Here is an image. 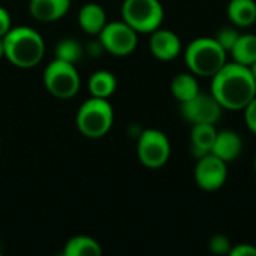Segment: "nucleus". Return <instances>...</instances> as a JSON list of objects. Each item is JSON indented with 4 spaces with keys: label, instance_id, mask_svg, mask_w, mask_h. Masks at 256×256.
<instances>
[{
    "label": "nucleus",
    "instance_id": "obj_1",
    "mask_svg": "<svg viewBox=\"0 0 256 256\" xmlns=\"http://www.w3.org/2000/svg\"><path fill=\"white\" fill-rule=\"evenodd\" d=\"M210 93L224 110L243 111L256 96V82L248 66L231 62L212 76Z\"/></svg>",
    "mask_w": 256,
    "mask_h": 256
},
{
    "label": "nucleus",
    "instance_id": "obj_2",
    "mask_svg": "<svg viewBox=\"0 0 256 256\" xmlns=\"http://www.w3.org/2000/svg\"><path fill=\"white\" fill-rule=\"evenodd\" d=\"M4 58L20 69L38 66L45 56V42L32 27H12L3 36Z\"/></svg>",
    "mask_w": 256,
    "mask_h": 256
},
{
    "label": "nucleus",
    "instance_id": "obj_3",
    "mask_svg": "<svg viewBox=\"0 0 256 256\" xmlns=\"http://www.w3.org/2000/svg\"><path fill=\"white\" fill-rule=\"evenodd\" d=\"M228 52L219 45L214 38H196L186 46L184 62L196 76L212 78L226 64Z\"/></svg>",
    "mask_w": 256,
    "mask_h": 256
},
{
    "label": "nucleus",
    "instance_id": "obj_4",
    "mask_svg": "<svg viewBox=\"0 0 256 256\" xmlns=\"http://www.w3.org/2000/svg\"><path fill=\"white\" fill-rule=\"evenodd\" d=\"M114 123V110L108 99L90 98L76 112V128L81 135L90 140L105 136Z\"/></svg>",
    "mask_w": 256,
    "mask_h": 256
},
{
    "label": "nucleus",
    "instance_id": "obj_5",
    "mask_svg": "<svg viewBox=\"0 0 256 256\" xmlns=\"http://www.w3.org/2000/svg\"><path fill=\"white\" fill-rule=\"evenodd\" d=\"M164 6L159 0H124L122 16L136 33H152L164 22Z\"/></svg>",
    "mask_w": 256,
    "mask_h": 256
},
{
    "label": "nucleus",
    "instance_id": "obj_6",
    "mask_svg": "<svg viewBox=\"0 0 256 256\" xmlns=\"http://www.w3.org/2000/svg\"><path fill=\"white\" fill-rule=\"evenodd\" d=\"M44 86L54 98L70 99L80 92L81 78L75 64L54 58L44 70Z\"/></svg>",
    "mask_w": 256,
    "mask_h": 256
},
{
    "label": "nucleus",
    "instance_id": "obj_7",
    "mask_svg": "<svg viewBox=\"0 0 256 256\" xmlns=\"http://www.w3.org/2000/svg\"><path fill=\"white\" fill-rule=\"evenodd\" d=\"M140 162L150 170L162 168L171 156V142L159 129H146L140 134L136 142Z\"/></svg>",
    "mask_w": 256,
    "mask_h": 256
},
{
    "label": "nucleus",
    "instance_id": "obj_8",
    "mask_svg": "<svg viewBox=\"0 0 256 256\" xmlns=\"http://www.w3.org/2000/svg\"><path fill=\"white\" fill-rule=\"evenodd\" d=\"M98 36L104 50L116 57L132 54L138 45V33L123 20L106 22Z\"/></svg>",
    "mask_w": 256,
    "mask_h": 256
},
{
    "label": "nucleus",
    "instance_id": "obj_9",
    "mask_svg": "<svg viewBox=\"0 0 256 256\" xmlns=\"http://www.w3.org/2000/svg\"><path fill=\"white\" fill-rule=\"evenodd\" d=\"M180 111L183 118L190 124H201V123L216 124L222 117L224 108L212 93L200 92L192 99L182 102Z\"/></svg>",
    "mask_w": 256,
    "mask_h": 256
},
{
    "label": "nucleus",
    "instance_id": "obj_10",
    "mask_svg": "<svg viewBox=\"0 0 256 256\" xmlns=\"http://www.w3.org/2000/svg\"><path fill=\"white\" fill-rule=\"evenodd\" d=\"M228 177V164L213 153L196 159L194 178L200 189L216 192L224 188Z\"/></svg>",
    "mask_w": 256,
    "mask_h": 256
},
{
    "label": "nucleus",
    "instance_id": "obj_11",
    "mask_svg": "<svg viewBox=\"0 0 256 256\" xmlns=\"http://www.w3.org/2000/svg\"><path fill=\"white\" fill-rule=\"evenodd\" d=\"M150 52L160 62H171L182 52V40L177 33L168 28H156L150 33Z\"/></svg>",
    "mask_w": 256,
    "mask_h": 256
},
{
    "label": "nucleus",
    "instance_id": "obj_12",
    "mask_svg": "<svg viewBox=\"0 0 256 256\" xmlns=\"http://www.w3.org/2000/svg\"><path fill=\"white\" fill-rule=\"evenodd\" d=\"M70 9V0H30L28 12L40 22H54L62 20Z\"/></svg>",
    "mask_w": 256,
    "mask_h": 256
},
{
    "label": "nucleus",
    "instance_id": "obj_13",
    "mask_svg": "<svg viewBox=\"0 0 256 256\" xmlns=\"http://www.w3.org/2000/svg\"><path fill=\"white\" fill-rule=\"evenodd\" d=\"M242 150H243V138L240 136V134L231 129H225L218 132L212 153L220 158L222 160H225L226 164H230L242 154Z\"/></svg>",
    "mask_w": 256,
    "mask_h": 256
},
{
    "label": "nucleus",
    "instance_id": "obj_14",
    "mask_svg": "<svg viewBox=\"0 0 256 256\" xmlns=\"http://www.w3.org/2000/svg\"><path fill=\"white\" fill-rule=\"evenodd\" d=\"M218 130L214 124H192L190 130V153L195 159H200L208 153H212Z\"/></svg>",
    "mask_w": 256,
    "mask_h": 256
},
{
    "label": "nucleus",
    "instance_id": "obj_15",
    "mask_svg": "<svg viewBox=\"0 0 256 256\" xmlns=\"http://www.w3.org/2000/svg\"><path fill=\"white\" fill-rule=\"evenodd\" d=\"M106 22L105 9L98 3H86L78 12V24L90 36H98Z\"/></svg>",
    "mask_w": 256,
    "mask_h": 256
},
{
    "label": "nucleus",
    "instance_id": "obj_16",
    "mask_svg": "<svg viewBox=\"0 0 256 256\" xmlns=\"http://www.w3.org/2000/svg\"><path fill=\"white\" fill-rule=\"evenodd\" d=\"M226 14L232 26L250 27L256 22V2L255 0H230Z\"/></svg>",
    "mask_w": 256,
    "mask_h": 256
},
{
    "label": "nucleus",
    "instance_id": "obj_17",
    "mask_svg": "<svg viewBox=\"0 0 256 256\" xmlns=\"http://www.w3.org/2000/svg\"><path fill=\"white\" fill-rule=\"evenodd\" d=\"M200 82L196 75H194L192 72H183L178 74L172 78L171 81V93L172 96L182 104L186 102L189 99H192L194 96H196L200 93Z\"/></svg>",
    "mask_w": 256,
    "mask_h": 256
},
{
    "label": "nucleus",
    "instance_id": "obj_18",
    "mask_svg": "<svg viewBox=\"0 0 256 256\" xmlns=\"http://www.w3.org/2000/svg\"><path fill=\"white\" fill-rule=\"evenodd\" d=\"M230 54L232 56V62L250 68L256 62V34H240Z\"/></svg>",
    "mask_w": 256,
    "mask_h": 256
},
{
    "label": "nucleus",
    "instance_id": "obj_19",
    "mask_svg": "<svg viewBox=\"0 0 256 256\" xmlns=\"http://www.w3.org/2000/svg\"><path fill=\"white\" fill-rule=\"evenodd\" d=\"M87 86L93 98L108 99L117 88V80L110 70H96L90 75Z\"/></svg>",
    "mask_w": 256,
    "mask_h": 256
},
{
    "label": "nucleus",
    "instance_id": "obj_20",
    "mask_svg": "<svg viewBox=\"0 0 256 256\" xmlns=\"http://www.w3.org/2000/svg\"><path fill=\"white\" fill-rule=\"evenodd\" d=\"M64 256H100L102 248L98 240L88 236H75L64 244Z\"/></svg>",
    "mask_w": 256,
    "mask_h": 256
},
{
    "label": "nucleus",
    "instance_id": "obj_21",
    "mask_svg": "<svg viewBox=\"0 0 256 256\" xmlns=\"http://www.w3.org/2000/svg\"><path fill=\"white\" fill-rule=\"evenodd\" d=\"M54 56H56V58H58L62 62L75 64L82 57V45L74 38H64L57 42Z\"/></svg>",
    "mask_w": 256,
    "mask_h": 256
},
{
    "label": "nucleus",
    "instance_id": "obj_22",
    "mask_svg": "<svg viewBox=\"0 0 256 256\" xmlns=\"http://www.w3.org/2000/svg\"><path fill=\"white\" fill-rule=\"evenodd\" d=\"M240 34H242V33L237 30L236 26H225V27H222V28L218 30L214 39L219 42V45H220L226 52H230V51L232 50V46L236 45V42H237V39H238Z\"/></svg>",
    "mask_w": 256,
    "mask_h": 256
},
{
    "label": "nucleus",
    "instance_id": "obj_23",
    "mask_svg": "<svg viewBox=\"0 0 256 256\" xmlns=\"http://www.w3.org/2000/svg\"><path fill=\"white\" fill-rule=\"evenodd\" d=\"M231 249H232V244L230 238L224 234H214L208 240V250L213 255H230Z\"/></svg>",
    "mask_w": 256,
    "mask_h": 256
},
{
    "label": "nucleus",
    "instance_id": "obj_24",
    "mask_svg": "<svg viewBox=\"0 0 256 256\" xmlns=\"http://www.w3.org/2000/svg\"><path fill=\"white\" fill-rule=\"evenodd\" d=\"M243 111H244V122H246L249 130L256 135V96L249 102V105Z\"/></svg>",
    "mask_w": 256,
    "mask_h": 256
},
{
    "label": "nucleus",
    "instance_id": "obj_25",
    "mask_svg": "<svg viewBox=\"0 0 256 256\" xmlns=\"http://www.w3.org/2000/svg\"><path fill=\"white\" fill-rule=\"evenodd\" d=\"M230 256H256V248L249 243H240L232 246Z\"/></svg>",
    "mask_w": 256,
    "mask_h": 256
},
{
    "label": "nucleus",
    "instance_id": "obj_26",
    "mask_svg": "<svg viewBox=\"0 0 256 256\" xmlns=\"http://www.w3.org/2000/svg\"><path fill=\"white\" fill-rule=\"evenodd\" d=\"M10 28H12L10 15H9V12L3 6H0V38H3Z\"/></svg>",
    "mask_w": 256,
    "mask_h": 256
},
{
    "label": "nucleus",
    "instance_id": "obj_27",
    "mask_svg": "<svg viewBox=\"0 0 256 256\" xmlns=\"http://www.w3.org/2000/svg\"><path fill=\"white\" fill-rule=\"evenodd\" d=\"M4 57V46H3V38H0V58Z\"/></svg>",
    "mask_w": 256,
    "mask_h": 256
},
{
    "label": "nucleus",
    "instance_id": "obj_28",
    "mask_svg": "<svg viewBox=\"0 0 256 256\" xmlns=\"http://www.w3.org/2000/svg\"><path fill=\"white\" fill-rule=\"evenodd\" d=\"M250 69V72H252V76H254V80H255V82H256V62L249 68Z\"/></svg>",
    "mask_w": 256,
    "mask_h": 256
},
{
    "label": "nucleus",
    "instance_id": "obj_29",
    "mask_svg": "<svg viewBox=\"0 0 256 256\" xmlns=\"http://www.w3.org/2000/svg\"><path fill=\"white\" fill-rule=\"evenodd\" d=\"M254 168H255V172H256V158H255V160H254Z\"/></svg>",
    "mask_w": 256,
    "mask_h": 256
},
{
    "label": "nucleus",
    "instance_id": "obj_30",
    "mask_svg": "<svg viewBox=\"0 0 256 256\" xmlns=\"http://www.w3.org/2000/svg\"><path fill=\"white\" fill-rule=\"evenodd\" d=\"M0 146H2V136H0Z\"/></svg>",
    "mask_w": 256,
    "mask_h": 256
}]
</instances>
